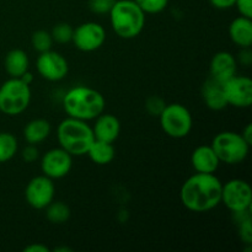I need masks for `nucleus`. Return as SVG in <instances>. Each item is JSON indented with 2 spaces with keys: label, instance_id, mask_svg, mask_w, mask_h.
Wrapping results in <instances>:
<instances>
[{
  "label": "nucleus",
  "instance_id": "nucleus-26",
  "mask_svg": "<svg viewBox=\"0 0 252 252\" xmlns=\"http://www.w3.org/2000/svg\"><path fill=\"white\" fill-rule=\"evenodd\" d=\"M145 14H159L166 9L169 0H134Z\"/></svg>",
  "mask_w": 252,
  "mask_h": 252
},
{
  "label": "nucleus",
  "instance_id": "nucleus-7",
  "mask_svg": "<svg viewBox=\"0 0 252 252\" xmlns=\"http://www.w3.org/2000/svg\"><path fill=\"white\" fill-rule=\"evenodd\" d=\"M160 126L166 135L174 139H181L191 133L193 118L186 106L181 103H169L159 115Z\"/></svg>",
  "mask_w": 252,
  "mask_h": 252
},
{
  "label": "nucleus",
  "instance_id": "nucleus-6",
  "mask_svg": "<svg viewBox=\"0 0 252 252\" xmlns=\"http://www.w3.org/2000/svg\"><path fill=\"white\" fill-rule=\"evenodd\" d=\"M31 102V89L20 78H10L0 86V112L6 116L21 115Z\"/></svg>",
  "mask_w": 252,
  "mask_h": 252
},
{
  "label": "nucleus",
  "instance_id": "nucleus-28",
  "mask_svg": "<svg viewBox=\"0 0 252 252\" xmlns=\"http://www.w3.org/2000/svg\"><path fill=\"white\" fill-rule=\"evenodd\" d=\"M165 106H166V103L159 96H150L147 102H145V108H147L148 113L152 116H158V117L161 113V111L164 110Z\"/></svg>",
  "mask_w": 252,
  "mask_h": 252
},
{
  "label": "nucleus",
  "instance_id": "nucleus-14",
  "mask_svg": "<svg viewBox=\"0 0 252 252\" xmlns=\"http://www.w3.org/2000/svg\"><path fill=\"white\" fill-rule=\"evenodd\" d=\"M236 70H238L236 58L230 52L226 51H220L214 54L209 64L211 78L221 84L236 75Z\"/></svg>",
  "mask_w": 252,
  "mask_h": 252
},
{
  "label": "nucleus",
  "instance_id": "nucleus-1",
  "mask_svg": "<svg viewBox=\"0 0 252 252\" xmlns=\"http://www.w3.org/2000/svg\"><path fill=\"white\" fill-rule=\"evenodd\" d=\"M223 184L214 174L196 172L180 189L182 206L193 213H206L221 203Z\"/></svg>",
  "mask_w": 252,
  "mask_h": 252
},
{
  "label": "nucleus",
  "instance_id": "nucleus-4",
  "mask_svg": "<svg viewBox=\"0 0 252 252\" xmlns=\"http://www.w3.org/2000/svg\"><path fill=\"white\" fill-rule=\"evenodd\" d=\"M59 147L71 157H83L95 140L93 127L88 122L68 117L62 121L57 128Z\"/></svg>",
  "mask_w": 252,
  "mask_h": 252
},
{
  "label": "nucleus",
  "instance_id": "nucleus-27",
  "mask_svg": "<svg viewBox=\"0 0 252 252\" xmlns=\"http://www.w3.org/2000/svg\"><path fill=\"white\" fill-rule=\"evenodd\" d=\"M116 0H89V9L97 15L110 14Z\"/></svg>",
  "mask_w": 252,
  "mask_h": 252
},
{
  "label": "nucleus",
  "instance_id": "nucleus-24",
  "mask_svg": "<svg viewBox=\"0 0 252 252\" xmlns=\"http://www.w3.org/2000/svg\"><path fill=\"white\" fill-rule=\"evenodd\" d=\"M31 43L34 51H37L38 53L49 51L52 48V44H53L51 32L44 31V30H38V31L33 32L31 37Z\"/></svg>",
  "mask_w": 252,
  "mask_h": 252
},
{
  "label": "nucleus",
  "instance_id": "nucleus-11",
  "mask_svg": "<svg viewBox=\"0 0 252 252\" xmlns=\"http://www.w3.org/2000/svg\"><path fill=\"white\" fill-rule=\"evenodd\" d=\"M73 167V157L63 148H53L43 154L41 159V170L44 176L52 180L65 177Z\"/></svg>",
  "mask_w": 252,
  "mask_h": 252
},
{
  "label": "nucleus",
  "instance_id": "nucleus-18",
  "mask_svg": "<svg viewBox=\"0 0 252 252\" xmlns=\"http://www.w3.org/2000/svg\"><path fill=\"white\" fill-rule=\"evenodd\" d=\"M202 98L207 107L212 111H221L228 106L224 95L223 84L209 78L202 88Z\"/></svg>",
  "mask_w": 252,
  "mask_h": 252
},
{
  "label": "nucleus",
  "instance_id": "nucleus-10",
  "mask_svg": "<svg viewBox=\"0 0 252 252\" xmlns=\"http://www.w3.org/2000/svg\"><path fill=\"white\" fill-rule=\"evenodd\" d=\"M106 41V31L98 22L89 21L74 29L71 42L81 52H94L103 46Z\"/></svg>",
  "mask_w": 252,
  "mask_h": 252
},
{
  "label": "nucleus",
  "instance_id": "nucleus-16",
  "mask_svg": "<svg viewBox=\"0 0 252 252\" xmlns=\"http://www.w3.org/2000/svg\"><path fill=\"white\" fill-rule=\"evenodd\" d=\"M93 127L95 139L107 143H115L121 133V122L116 116L102 112L96 117Z\"/></svg>",
  "mask_w": 252,
  "mask_h": 252
},
{
  "label": "nucleus",
  "instance_id": "nucleus-5",
  "mask_svg": "<svg viewBox=\"0 0 252 252\" xmlns=\"http://www.w3.org/2000/svg\"><path fill=\"white\" fill-rule=\"evenodd\" d=\"M212 148L218 155L220 162L226 165H238L245 161L251 145L243 138L241 133L224 130L218 133L212 140Z\"/></svg>",
  "mask_w": 252,
  "mask_h": 252
},
{
  "label": "nucleus",
  "instance_id": "nucleus-15",
  "mask_svg": "<svg viewBox=\"0 0 252 252\" xmlns=\"http://www.w3.org/2000/svg\"><path fill=\"white\" fill-rule=\"evenodd\" d=\"M191 164L196 172L214 174L220 165V160L212 145H199L192 152Z\"/></svg>",
  "mask_w": 252,
  "mask_h": 252
},
{
  "label": "nucleus",
  "instance_id": "nucleus-19",
  "mask_svg": "<svg viewBox=\"0 0 252 252\" xmlns=\"http://www.w3.org/2000/svg\"><path fill=\"white\" fill-rule=\"evenodd\" d=\"M4 66L10 78H21L22 74L29 70V56L22 49H11L5 57Z\"/></svg>",
  "mask_w": 252,
  "mask_h": 252
},
{
  "label": "nucleus",
  "instance_id": "nucleus-32",
  "mask_svg": "<svg viewBox=\"0 0 252 252\" xmlns=\"http://www.w3.org/2000/svg\"><path fill=\"white\" fill-rule=\"evenodd\" d=\"M209 2H211L212 6L216 7V9L228 10L234 6L235 0H209Z\"/></svg>",
  "mask_w": 252,
  "mask_h": 252
},
{
  "label": "nucleus",
  "instance_id": "nucleus-30",
  "mask_svg": "<svg viewBox=\"0 0 252 252\" xmlns=\"http://www.w3.org/2000/svg\"><path fill=\"white\" fill-rule=\"evenodd\" d=\"M234 6H236L241 16L252 19V0H235Z\"/></svg>",
  "mask_w": 252,
  "mask_h": 252
},
{
  "label": "nucleus",
  "instance_id": "nucleus-17",
  "mask_svg": "<svg viewBox=\"0 0 252 252\" xmlns=\"http://www.w3.org/2000/svg\"><path fill=\"white\" fill-rule=\"evenodd\" d=\"M229 37L240 48L252 46V20L250 17L239 16L229 25Z\"/></svg>",
  "mask_w": 252,
  "mask_h": 252
},
{
  "label": "nucleus",
  "instance_id": "nucleus-34",
  "mask_svg": "<svg viewBox=\"0 0 252 252\" xmlns=\"http://www.w3.org/2000/svg\"><path fill=\"white\" fill-rule=\"evenodd\" d=\"M241 135H243L244 139L249 143V144H252V125L251 123H248L246 127L244 128L243 132H241Z\"/></svg>",
  "mask_w": 252,
  "mask_h": 252
},
{
  "label": "nucleus",
  "instance_id": "nucleus-21",
  "mask_svg": "<svg viewBox=\"0 0 252 252\" xmlns=\"http://www.w3.org/2000/svg\"><path fill=\"white\" fill-rule=\"evenodd\" d=\"M86 155H89L90 160L97 165H107L115 159L116 150L113 143L103 142V140L95 139L89 148Z\"/></svg>",
  "mask_w": 252,
  "mask_h": 252
},
{
  "label": "nucleus",
  "instance_id": "nucleus-9",
  "mask_svg": "<svg viewBox=\"0 0 252 252\" xmlns=\"http://www.w3.org/2000/svg\"><path fill=\"white\" fill-rule=\"evenodd\" d=\"M56 186L53 180L44 175L33 177L29 181L25 189V199L30 207L34 209H44L54 201Z\"/></svg>",
  "mask_w": 252,
  "mask_h": 252
},
{
  "label": "nucleus",
  "instance_id": "nucleus-29",
  "mask_svg": "<svg viewBox=\"0 0 252 252\" xmlns=\"http://www.w3.org/2000/svg\"><path fill=\"white\" fill-rule=\"evenodd\" d=\"M21 157L24 159V161L26 162H34L39 157V152L37 149L36 145L29 144L27 147L24 148L21 153Z\"/></svg>",
  "mask_w": 252,
  "mask_h": 252
},
{
  "label": "nucleus",
  "instance_id": "nucleus-22",
  "mask_svg": "<svg viewBox=\"0 0 252 252\" xmlns=\"http://www.w3.org/2000/svg\"><path fill=\"white\" fill-rule=\"evenodd\" d=\"M17 149L16 137L9 132H0V164L10 161L16 155Z\"/></svg>",
  "mask_w": 252,
  "mask_h": 252
},
{
  "label": "nucleus",
  "instance_id": "nucleus-20",
  "mask_svg": "<svg viewBox=\"0 0 252 252\" xmlns=\"http://www.w3.org/2000/svg\"><path fill=\"white\" fill-rule=\"evenodd\" d=\"M51 123L44 118H36L30 121L24 128V138L29 144L37 145L44 142L51 134Z\"/></svg>",
  "mask_w": 252,
  "mask_h": 252
},
{
  "label": "nucleus",
  "instance_id": "nucleus-3",
  "mask_svg": "<svg viewBox=\"0 0 252 252\" xmlns=\"http://www.w3.org/2000/svg\"><path fill=\"white\" fill-rule=\"evenodd\" d=\"M108 15L112 30L121 38H135L144 30L147 14L134 0H116Z\"/></svg>",
  "mask_w": 252,
  "mask_h": 252
},
{
  "label": "nucleus",
  "instance_id": "nucleus-33",
  "mask_svg": "<svg viewBox=\"0 0 252 252\" xmlns=\"http://www.w3.org/2000/svg\"><path fill=\"white\" fill-rule=\"evenodd\" d=\"M25 252H49L48 248H47L46 245H43V244H31V245L26 246V248L24 249Z\"/></svg>",
  "mask_w": 252,
  "mask_h": 252
},
{
  "label": "nucleus",
  "instance_id": "nucleus-25",
  "mask_svg": "<svg viewBox=\"0 0 252 252\" xmlns=\"http://www.w3.org/2000/svg\"><path fill=\"white\" fill-rule=\"evenodd\" d=\"M74 29L66 22H59L52 29L51 36L53 38V42H57L59 44H65L71 42L73 38Z\"/></svg>",
  "mask_w": 252,
  "mask_h": 252
},
{
  "label": "nucleus",
  "instance_id": "nucleus-13",
  "mask_svg": "<svg viewBox=\"0 0 252 252\" xmlns=\"http://www.w3.org/2000/svg\"><path fill=\"white\" fill-rule=\"evenodd\" d=\"M36 68L39 75L48 81H61L68 75V61L61 53L46 51L39 53L36 62Z\"/></svg>",
  "mask_w": 252,
  "mask_h": 252
},
{
  "label": "nucleus",
  "instance_id": "nucleus-31",
  "mask_svg": "<svg viewBox=\"0 0 252 252\" xmlns=\"http://www.w3.org/2000/svg\"><path fill=\"white\" fill-rule=\"evenodd\" d=\"M236 62L243 64V65L245 66L251 65L252 63L251 47H249V48H241V51L239 52V56H238V59H236Z\"/></svg>",
  "mask_w": 252,
  "mask_h": 252
},
{
  "label": "nucleus",
  "instance_id": "nucleus-12",
  "mask_svg": "<svg viewBox=\"0 0 252 252\" xmlns=\"http://www.w3.org/2000/svg\"><path fill=\"white\" fill-rule=\"evenodd\" d=\"M223 90L228 106L248 108L252 105V80L248 76L234 75L223 83Z\"/></svg>",
  "mask_w": 252,
  "mask_h": 252
},
{
  "label": "nucleus",
  "instance_id": "nucleus-35",
  "mask_svg": "<svg viewBox=\"0 0 252 252\" xmlns=\"http://www.w3.org/2000/svg\"><path fill=\"white\" fill-rule=\"evenodd\" d=\"M20 79H21V80L24 81V83L29 84V85H30V84H31L32 81H33V75H32V74L30 73L29 70H27L26 73H25V74H22V75H21V78H20Z\"/></svg>",
  "mask_w": 252,
  "mask_h": 252
},
{
  "label": "nucleus",
  "instance_id": "nucleus-36",
  "mask_svg": "<svg viewBox=\"0 0 252 252\" xmlns=\"http://www.w3.org/2000/svg\"><path fill=\"white\" fill-rule=\"evenodd\" d=\"M54 251H57V252H65V251H71V249H68V248H57V249H54Z\"/></svg>",
  "mask_w": 252,
  "mask_h": 252
},
{
  "label": "nucleus",
  "instance_id": "nucleus-8",
  "mask_svg": "<svg viewBox=\"0 0 252 252\" xmlns=\"http://www.w3.org/2000/svg\"><path fill=\"white\" fill-rule=\"evenodd\" d=\"M221 203L231 212H244L251 208L252 189L249 182L241 179L229 180L223 184Z\"/></svg>",
  "mask_w": 252,
  "mask_h": 252
},
{
  "label": "nucleus",
  "instance_id": "nucleus-23",
  "mask_svg": "<svg viewBox=\"0 0 252 252\" xmlns=\"http://www.w3.org/2000/svg\"><path fill=\"white\" fill-rule=\"evenodd\" d=\"M46 217L52 224H63L70 218V208L64 202H51L46 207Z\"/></svg>",
  "mask_w": 252,
  "mask_h": 252
},
{
  "label": "nucleus",
  "instance_id": "nucleus-2",
  "mask_svg": "<svg viewBox=\"0 0 252 252\" xmlns=\"http://www.w3.org/2000/svg\"><path fill=\"white\" fill-rule=\"evenodd\" d=\"M106 100L100 91L85 85L69 89L63 97V108L68 117L76 120L94 121L105 112Z\"/></svg>",
  "mask_w": 252,
  "mask_h": 252
}]
</instances>
